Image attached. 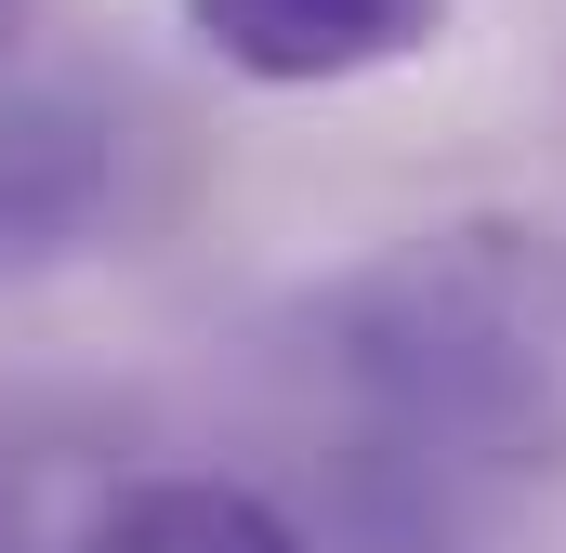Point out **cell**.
<instances>
[{
    "label": "cell",
    "instance_id": "cell-1",
    "mask_svg": "<svg viewBox=\"0 0 566 553\" xmlns=\"http://www.w3.org/2000/svg\"><path fill=\"white\" fill-rule=\"evenodd\" d=\"M316 356L396 448L461 474H566V225L448 211L316 290Z\"/></svg>",
    "mask_w": 566,
    "mask_h": 553
},
{
    "label": "cell",
    "instance_id": "cell-2",
    "mask_svg": "<svg viewBox=\"0 0 566 553\" xmlns=\"http://www.w3.org/2000/svg\"><path fill=\"white\" fill-rule=\"evenodd\" d=\"M119 198H133V133H119V106L106 93H80V80H0V290L13 276H66L106 251V225H119Z\"/></svg>",
    "mask_w": 566,
    "mask_h": 553
},
{
    "label": "cell",
    "instance_id": "cell-3",
    "mask_svg": "<svg viewBox=\"0 0 566 553\" xmlns=\"http://www.w3.org/2000/svg\"><path fill=\"white\" fill-rule=\"evenodd\" d=\"M461 0H185V40L224 66V80H264V93H343V80H382L448 40Z\"/></svg>",
    "mask_w": 566,
    "mask_h": 553
},
{
    "label": "cell",
    "instance_id": "cell-4",
    "mask_svg": "<svg viewBox=\"0 0 566 553\" xmlns=\"http://www.w3.org/2000/svg\"><path fill=\"white\" fill-rule=\"evenodd\" d=\"M66 553H316V541L290 528L264 488H238V474H145Z\"/></svg>",
    "mask_w": 566,
    "mask_h": 553
},
{
    "label": "cell",
    "instance_id": "cell-5",
    "mask_svg": "<svg viewBox=\"0 0 566 553\" xmlns=\"http://www.w3.org/2000/svg\"><path fill=\"white\" fill-rule=\"evenodd\" d=\"M13 27H27V0H0V40H13Z\"/></svg>",
    "mask_w": 566,
    "mask_h": 553
},
{
    "label": "cell",
    "instance_id": "cell-6",
    "mask_svg": "<svg viewBox=\"0 0 566 553\" xmlns=\"http://www.w3.org/2000/svg\"><path fill=\"white\" fill-rule=\"evenodd\" d=\"M0 553H27V541H13V501H0Z\"/></svg>",
    "mask_w": 566,
    "mask_h": 553
}]
</instances>
